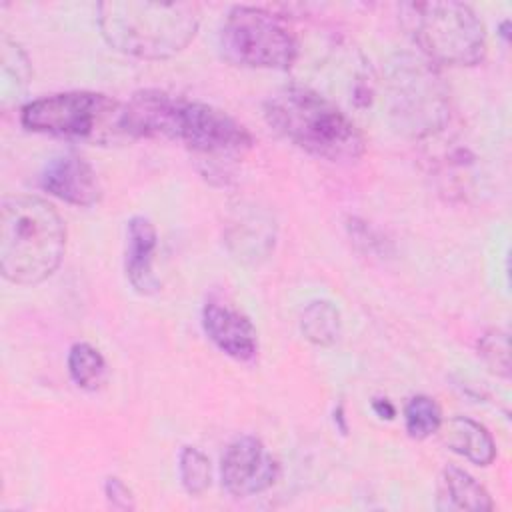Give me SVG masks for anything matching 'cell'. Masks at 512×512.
<instances>
[{"instance_id": "11", "label": "cell", "mask_w": 512, "mask_h": 512, "mask_svg": "<svg viewBox=\"0 0 512 512\" xmlns=\"http://www.w3.org/2000/svg\"><path fill=\"white\" fill-rule=\"evenodd\" d=\"M202 324L208 338L230 358L248 362L256 356V328L238 310L220 302H208L202 312Z\"/></svg>"}, {"instance_id": "9", "label": "cell", "mask_w": 512, "mask_h": 512, "mask_svg": "<svg viewBox=\"0 0 512 512\" xmlns=\"http://www.w3.org/2000/svg\"><path fill=\"white\" fill-rule=\"evenodd\" d=\"M276 458L256 436L236 438L222 456V486L232 496H254L268 490L278 478Z\"/></svg>"}, {"instance_id": "1", "label": "cell", "mask_w": 512, "mask_h": 512, "mask_svg": "<svg viewBox=\"0 0 512 512\" xmlns=\"http://www.w3.org/2000/svg\"><path fill=\"white\" fill-rule=\"evenodd\" d=\"M128 138H170L206 156L242 154L252 134L230 114L160 90H140L124 104Z\"/></svg>"}, {"instance_id": "2", "label": "cell", "mask_w": 512, "mask_h": 512, "mask_svg": "<svg viewBox=\"0 0 512 512\" xmlns=\"http://www.w3.org/2000/svg\"><path fill=\"white\" fill-rule=\"evenodd\" d=\"M66 250V228L50 202L10 194L0 204V270L14 284H38L54 274Z\"/></svg>"}, {"instance_id": "14", "label": "cell", "mask_w": 512, "mask_h": 512, "mask_svg": "<svg viewBox=\"0 0 512 512\" xmlns=\"http://www.w3.org/2000/svg\"><path fill=\"white\" fill-rule=\"evenodd\" d=\"M440 510H492L494 502L486 488L468 472L456 466H446L438 480Z\"/></svg>"}, {"instance_id": "17", "label": "cell", "mask_w": 512, "mask_h": 512, "mask_svg": "<svg viewBox=\"0 0 512 512\" xmlns=\"http://www.w3.org/2000/svg\"><path fill=\"white\" fill-rule=\"evenodd\" d=\"M404 422H406V432L412 438H428L440 430L442 424V414L434 398L418 394L412 396L404 408Z\"/></svg>"}, {"instance_id": "16", "label": "cell", "mask_w": 512, "mask_h": 512, "mask_svg": "<svg viewBox=\"0 0 512 512\" xmlns=\"http://www.w3.org/2000/svg\"><path fill=\"white\" fill-rule=\"evenodd\" d=\"M68 372L82 390H96L106 376L102 354L88 342H76L68 352Z\"/></svg>"}, {"instance_id": "5", "label": "cell", "mask_w": 512, "mask_h": 512, "mask_svg": "<svg viewBox=\"0 0 512 512\" xmlns=\"http://www.w3.org/2000/svg\"><path fill=\"white\" fill-rule=\"evenodd\" d=\"M402 22L430 62L474 66L486 54V32L476 12L462 2L432 0L400 6Z\"/></svg>"}, {"instance_id": "15", "label": "cell", "mask_w": 512, "mask_h": 512, "mask_svg": "<svg viewBox=\"0 0 512 512\" xmlns=\"http://www.w3.org/2000/svg\"><path fill=\"white\" fill-rule=\"evenodd\" d=\"M304 338L316 346H332L340 338L342 320L338 308L328 300L310 302L300 316Z\"/></svg>"}, {"instance_id": "8", "label": "cell", "mask_w": 512, "mask_h": 512, "mask_svg": "<svg viewBox=\"0 0 512 512\" xmlns=\"http://www.w3.org/2000/svg\"><path fill=\"white\" fill-rule=\"evenodd\" d=\"M392 114L402 130L428 136L448 122L446 92L434 70L414 58H402L390 74Z\"/></svg>"}, {"instance_id": "13", "label": "cell", "mask_w": 512, "mask_h": 512, "mask_svg": "<svg viewBox=\"0 0 512 512\" xmlns=\"http://www.w3.org/2000/svg\"><path fill=\"white\" fill-rule=\"evenodd\" d=\"M440 430L444 444L466 460L478 466H488L494 460L496 444L480 422L468 416H454L446 424H440Z\"/></svg>"}, {"instance_id": "4", "label": "cell", "mask_w": 512, "mask_h": 512, "mask_svg": "<svg viewBox=\"0 0 512 512\" xmlns=\"http://www.w3.org/2000/svg\"><path fill=\"white\" fill-rule=\"evenodd\" d=\"M266 122L294 146L332 162L356 160L364 136L328 98L306 86H286L264 104Z\"/></svg>"}, {"instance_id": "7", "label": "cell", "mask_w": 512, "mask_h": 512, "mask_svg": "<svg viewBox=\"0 0 512 512\" xmlns=\"http://www.w3.org/2000/svg\"><path fill=\"white\" fill-rule=\"evenodd\" d=\"M226 60L250 68H290L298 56V40L288 24L266 8L234 6L220 30Z\"/></svg>"}, {"instance_id": "21", "label": "cell", "mask_w": 512, "mask_h": 512, "mask_svg": "<svg viewBox=\"0 0 512 512\" xmlns=\"http://www.w3.org/2000/svg\"><path fill=\"white\" fill-rule=\"evenodd\" d=\"M374 410L382 418H392L394 416V406L388 400H376L374 402Z\"/></svg>"}, {"instance_id": "12", "label": "cell", "mask_w": 512, "mask_h": 512, "mask_svg": "<svg viewBox=\"0 0 512 512\" xmlns=\"http://www.w3.org/2000/svg\"><path fill=\"white\" fill-rule=\"evenodd\" d=\"M126 276L134 290L152 294L158 290V280L152 270V258L158 244L156 228L146 216H134L126 230Z\"/></svg>"}, {"instance_id": "18", "label": "cell", "mask_w": 512, "mask_h": 512, "mask_svg": "<svg viewBox=\"0 0 512 512\" xmlns=\"http://www.w3.org/2000/svg\"><path fill=\"white\" fill-rule=\"evenodd\" d=\"M178 462H180L178 464L180 480H182V486L186 488V492L192 496L202 494L210 486V480H212L210 460L198 448L184 446Z\"/></svg>"}, {"instance_id": "6", "label": "cell", "mask_w": 512, "mask_h": 512, "mask_svg": "<svg viewBox=\"0 0 512 512\" xmlns=\"http://www.w3.org/2000/svg\"><path fill=\"white\" fill-rule=\"evenodd\" d=\"M20 120L24 128L66 140L110 144L128 138L124 104L100 92H60L28 102Z\"/></svg>"}, {"instance_id": "20", "label": "cell", "mask_w": 512, "mask_h": 512, "mask_svg": "<svg viewBox=\"0 0 512 512\" xmlns=\"http://www.w3.org/2000/svg\"><path fill=\"white\" fill-rule=\"evenodd\" d=\"M104 490H106V496H108V500L114 508H120V510H132L134 508L132 492L128 490V486L120 478H108Z\"/></svg>"}, {"instance_id": "3", "label": "cell", "mask_w": 512, "mask_h": 512, "mask_svg": "<svg viewBox=\"0 0 512 512\" xmlns=\"http://www.w3.org/2000/svg\"><path fill=\"white\" fill-rule=\"evenodd\" d=\"M104 40L122 54L162 60L184 50L196 36L200 8L192 2L108 0L96 6Z\"/></svg>"}, {"instance_id": "10", "label": "cell", "mask_w": 512, "mask_h": 512, "mask_svg": "<svg viewBox=\"0 0 512 512\" xmlns=\"http://www.w3.org/2000/svg\"><path fill=\"white\" fill-rule=\"evenodd\" d=\"M40 184L52 196L74 206H92L102 196L96 170L82 156L72 152L54 156L44 166Z\"/></svg>"}, {"instance_id": "19", "label": "cell", "mask_w": 512, "mask_h": 512, "mask_svg": "<svg viewBox=\"0 0 512 512\" xmlns=\"http://www.w3.org/2000/svg\"><path fill=\"white\" fill-rule=\"evenodd\" d=\"M480 354L488 366L502 376H508V336L500 330H492L480 340Z\"/></svg>"}]
</instances>
